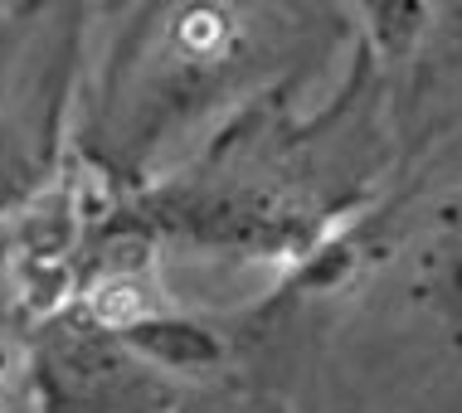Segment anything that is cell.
Returning a JSON list of instances; mask_svg holds the SVG:
<instances>
[{
  "instance_id": "cell-1",
  "label": "cell",
  "mask_w": 462,
  "mask_h": 413,
  "mask_svg": "<svg viewBox=\"0 0 462 413\" xmlns=\"http://www.w3.org/2000/svg\"><path fill=\"white\" fill-rule=\"evenodd\" d=\"M219 34H224V24L209 15V10H195V15L180 24V40L190 44V49H215V44H219Z\"/></svg>"
},
{
  "instance_id": "cell-2",
  "label": "cell",
  "mask_w": 462,
  "mask_h": 413,
  "mask_svg": "<svg viewBox=\"0 0 462 413\" xmlns=\"http://www.w3.org/2000/svg\"><path fill=\"white\" fill-rule=\"evenodd\" d=\"M97 311H103L107 321H132L136 311H142V302H136L132 287H112V292L97 297Z\"/></svg>"
}]
</instances>
